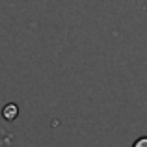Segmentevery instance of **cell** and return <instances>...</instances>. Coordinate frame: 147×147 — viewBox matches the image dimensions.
Segmentation results:
<instances>
[{"mask_svg": "<svg viewBox=\"0 0 147 147\" xmlns=\"http://www.w3.org/2000/svg\"><path fill=\"white\" fill-rule=\"evenodd\" d=\"M132 147H147V136L138 138V140L134 142V145H132Z\"/></svg>", "mask_w": 147, "mask_h": 147, "instance_id": "obj_2", "label": "cell"}, {"mask_svg": "<svg viewBox=\"0 0 147 147\" xmlns=\"http://www.w3.org/2000/svg\"><path fill=\"white\" fill-rule=\"evenodd\" d=\"M2 115L7 119V121H13V119L19 115V108L15 106V104H7V106H4V110H2Z\"/></svg>", "mask_w": 147, "mask_h": 147, "instance_id": "obj_1", "label": "cell"}]
</instances>
